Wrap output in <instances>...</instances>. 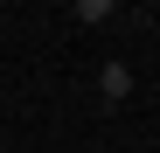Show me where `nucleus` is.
Wrapping results in <instances>:
<instances>
[{"mask_svg": "<svg viewBox=\"0 0 160 153\" xmlns=\"http://www.w3.org/2000/svg\"><path fill=\"white\" fill-rule=\"evenodd\" d=\"M98 91H104V105H125V91H132L125 63H104V70H98Z\"/></svg>", "mask_w": 160, "mask_h": 153, "instance_id": "1", "label": "nucleus"}, {"mask_svg": "<svg viewBox=\"0 0 160 153\" xmlns=\"http://www.w3.org/2000/svg\"><path fill=\"white\" fill-rule=\"evenodd\" d=\"M112 14H118L112 0H77V7H70V21H84V28H104Z\"/></svg>", "mask_w": 160, "mask_h": 153, "instance_id": "2", "label": "nucleus"}]
</instances>
